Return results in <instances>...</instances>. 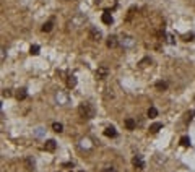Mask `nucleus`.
<instances>
[{
  "instance_id": "1",
  "label": "nucleus",
  "mask_w": 195,
  "mask_h": 172,
  "mask_svg": "<svg viewBox=\"0 0 195 172\" xmlns=\"http://www.w3.org/2000/svg\"><path fill=\"white\" fill-rule=\"evenodd\" d=\"M78 114H80V117H83V119H93V117H94V109H93L91 104L83 103L78 107Z\"/></svg>"
},
{
  "instance_id": "2",
  "label": "nucleus",
  "mask_w": 195,
  "mask_h": 172,
  "mask_svg": "<svg viewBox=\"0 0 195 172\" xmlns=\"http://www.w3.org/2000/svg\"><path fill=\"white\" fill-rule=\"evenodd\" d=\"M107 73H109L107 67H106V65H101L99 68L96 70V78H98V80H104V78L107 76Z\"/></svg>"
},
{
  "instance_id": "3",
  "label": "nucleus",
  "mask_w": 195,
  "mask_h": 172,
  "mask_svg": "<svg viewBox=\"0 0 195 172\" xmlns=\"http://www.w3.org/2000/svg\"><path fill=\"white\" fill-rule=\"evenodd\" d=\"M132 164H133V167L135 169H145V162H143V159H141V156H133Z\"/></svg>"
},
{
  "instance_id": "4",
  "label": "nucleus",
  "mask_w": 195,
  "mask_h": 172,
  "mask_svg": "<svg viewBox=\"0 0 195 172\" xmlns=\"http://www.w3.org/2000/svg\"><path fill=\"white\" fill-rule=\"evenodd\" d=\"M90 39H91V41H99L101 39V31H98V29L96 28H90Z\"/></svg>"
},
{
  "instance_id": "5",
  "label": "nucleus",
  "mask_w": 195,
  "mask_h": 172,
  "mask_svg": "<svg viewBox=\"0 0 195 172\" xmlns=\"http://www.w3.org/2000/svg\"><path fill=\"white\" fill-rule=\"evenodd\" d=\"M106 45H107L109 49H114V47H117L119 45V41H117L116 36H109L107 41H106Z\"/></svg>"
},
{
  "instance_id": "6",
  "label": "nucleus",
  "mask_w": 195,
  "mask_h": 172,
  "mask_svg": "<svg viewBox=\"0 0 195 172\" xmlns=\"http://www.w3.org/2000/svg\"><path fill=\"white\" fill-rule=\"evenodd\" d=\"M124 125H125L127 130H135V127H137V123H135V120H133V119H125Z\"/></svg>"
},
{
  "instance_id": "7",
  "label": "nucleus",
  "mask_w": 195,
  "mask_h": 172,
  "mask_svg": "<svg viewBox=\"0 0 195 172\" xmlns=\"http://www.w3.org/2000/svg\"><path fill=\"white\" fill-rule=\"evenodd\" d=\"M101 20H103L104 25H111V23H112V15L109 12H104L103 17H101Z\"/></svg>"
},
{
  "instance_id": "8",
  "label": "nucleus",
  "mask_w": 195,
  "mask_h": 172,
  "mask_svg": "<svg viewBox=\"0 0 195 172\" xmlns=\"http://www.w3.org/2000/svg\"><path fill=\"white\" fill-rule=\"evenodd\" d=\"M104 135L109 136V138H114V136H117V131L114 127H107L106 130H104Z\"/></svg>"
},
{
  "instance_id": "9",
  "label": "nucleus",
  "mask_w": 195,
  "mask_h": 172,
  "mask_svg": "<svg viewBox=\"0 0 195 172\" xmlns=\"http://www.w3.org/2000/svg\"><path fill=\"white\" fill-rule=\"evenodd\" d=\"M52 26H54V21L50 20V21H47V23H44V25H42V33H50V31H52Z\"/></svg>"
},
{
  "instance_id": "10",
  "label": "nucleus",
  "mask_w": 195,
  "mask_h": 172,
  "mask_svg": "<svg viewBox=\"0 0 195 172\" xmlns=\"http://www.w3.org/2000/svg\"><path fill=\"white\" fill-rule=\"evenodd\" d=\"M55 141L54 140H49V141H46V144H44V148H46V151H54L55 149Z\"/></svg>"
},
{
  "instance_id": "11",
  "label": "nucleus",
  "mask_w": 195,
  "mask_h": 172,
  "mask_svg": "<svg viewBox=\"0 0 195 172\" xmlns=\"http://www.w3.org/2000/svg\"><path fill=\"white\" fill-rule=\"evenodd\" d=\"M28 98V93H26V89H20L17 93V99L18 101H25V99Z\"/></svg>"
},
{
  "instance_id": "12",
  "label": "nucleus",
  "mask_w": 195,
  "mask_h": 172,
  "mask_svg": "<svg viewBox=\"0 0 195 172\" xmlns=\"http://www.w3.org/2000/svg\"><path fill=\"white\" fill-rule=\"evenodd\" d=\"M161 128H163V123L156 122V123H153V125L150 127V131H151V133H156V131H159Z\"/></svg>"
},
{
  "instance_id": "13",
  "label": "nucleus",
  "mask_w": 195,
  "mask_h": 172,
  "mask_svg": "<svg viewBox=\"0 0 195 172\" xmlns=\"http://www.w3.org/2000/svg\"><path fill=\"white\" fill-rule=\"evenodd\" d=\"M148 117H150V119H154V117H158V109L151 106V107L148 109Z\"/></svg>"
},
{
  "instance_id": "14",
  "label": "nucleus",
  "mask_w": 195,
  "mask_h": 172,
  "mask_svg": "<svg viewBox=\"0 0 195 172\" xmlns=\"http://www.w3.org/2000/svg\"><path fill=\"white\" fill-rule=\"evenodd\" d=\"M52 130L57 131V133H60V131L63 130V125H62V123H59V122H54V123H52Z\"/></svg>"
},
{
  "instance_id": "15",
  "label": "nucleus",
  "mask_w": 195,
  "mask_h": 172,
  "mask_svg": "<svg viewBox=\"0 0 195 172\" xmlns=\"http://www.w3.org/2000/svg\"><path fill=\"white\" fill-rule=\"evenodd\" d=\"M67 85H68V88H75V86H76V78H75V76H68Z\"/></svg>"
},
{
  "instance_id": "16",
  "label": "nucleus",
  "mask_w": 195,
  "mask_h": 172,
  "mask_svg": "<svg viewBox=\"0 0 195 172\" xmlns=\"http://www.w3.org/2000/svg\"><path fill=\"white\" fill-rule=\"evenodd\" d=\"M156 88H158L159 91H164V89H167V83L166 81H158L156 83Z\"/></svg>"
},
{
  "instance_id": "17",
  "label": "nucleus",
  "mask_w": 195,
  "mask_h": 172,
  "mask_svg": "<svg viewBox=\"0 0 195 172\" xmlns=\"http://www.w3.org/2000/svg\"><path fill=\"white\" fill-rule=\"evenodd\" d=\"M181 144H182V146H190V138H189V136H182V138H181Z\"/></svg>"
},
{
  "instance_id": "18",
  "label": "nucleus",
  "mask_w": 195,
  "mask_h": 172,
  "mask_svg": "<svg viewBox=\"0 0 195 172\" xmlns=\"http://www.w3.org/2000/svg\"><path fill=\"white\" fill-rule=\"evenodd\" d=\"M29 54H31V55H37V54H39V45H31Z\"/></svg>"
},
{
  "instance_id": "19",
  "label": "nucleus",
  "mask_w": 195,
  "mask_h": 172,
  "mask_svg": "<svg viewBox=\"0 0 195 172\" xmlns=\"http://www.w3.org/2000/svg\"><path fill=\"white\" fill-rule=\"evenodd\" d=\"M103 172H117V171H116V167H106V169H103Z\"/></svg>"
},
{
  "instance_id": "20",
  "label": "nucleus",
  "mask_w": 195,
  "mask_h": 172,
  "mask_svg": "<svg viewBox=\"0 0 195 172\" xmlns=\"http://www.w3.org/2000/svg\"><path fill=\"white\" fill-rule=\"evenodd\" d=\"M194 114H195V112H194V111H192V112H190V114H187V119H185V120H187V122H190V120H192V115H194Z\"/></svg>"
},
{
  "instance_id": "21",
  "label": "nucleus",
  "mask_w": 195,
  "mask_h": 172,
  "mask_svg": "<svg viewBox=\"0 0 195 172\" xmlns=\"http://www.w3.org/2000/svg\"><path fill=\"white\" fill-rule=\"evenodd\" d=\"M3 96H7V98H8V96H10V89H3Z\"/></svg>"
}]
</instances>
